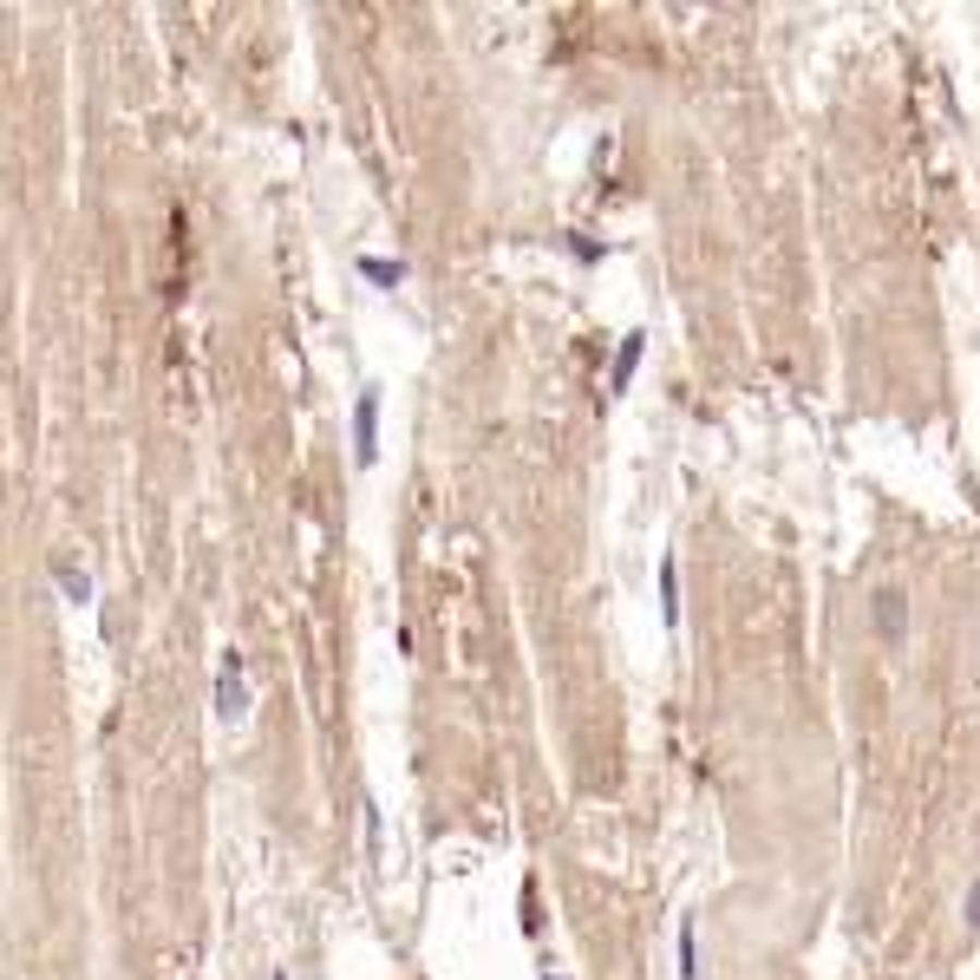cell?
<instances>
[{
    "label": "cell",
    "instance_id": "cell-1",
    "mask_svg": "<svg viewBox=\"0 0 980 980\" xmlns=\"http://www.w3.org/2000/svg\"><path fill=\"white\" fill-rule=\"evenodd\" d=\"M249 713V687H242V654L229 648L216 661V719H242Z\"/></svg>",
    "mask_w": 980,
    "mask_h": 980
},
{
    "label": "cell",
    "instance_id": "cell-2",
    "mask_svg": "<svg viewBox=\"0 0 980 980\" xmlns=\"http://www.w3.org/2000/svg\"><path fill=\"white\" fill-rule=\"evenodd\" d=\"M373 451H379V392L366 386V392H360V406H353V458H360V464H373Z\"/></svg>",
    "mask_w": 980,
    "mask_h": 980
},
{
    "label": "cell",
    "instance_id": "cell-3",
    "mask_svg": "<svg viewBox=\"0 0 980 980\" xmlns=\"http://www.w3.org/2000/svg\"><path fill=\"white\" fill-rule=\"evenodd\" d=\"M870 615H876V634H883V641H903V634H909V595H903V589H876Z\"/></svg>",
    "mask_w": 980,
    "mask_h": 980
},
{
    "label": "cell",
    "instance_id": "cell-4",
    "mask_svg": "<svg viewBox=\"0 0 980 980\" xmlns=\"http://www.w3.org/2000/svg\"><path fill=\"white\" fill-rule=\"evenodd\" d=\"M52 582H59V595H65V602H78V608L92 602V576H85V569H72L65 556H52Z\"/></svg>",
    "mask_w": 980,
    "mask_h": 980
},
{
    "label": "cell",
    "instance_id": "cell-5",
    "mask_svg": "<svg viewBox=\"0 0 980 980\" xmlns=\"http://www.w3.org/2000/svg\"><path fill=\"white\" fill-rule=\"evenodd\" d=\"M641 347H648L641 334H628V340H621V353H615V373H608V386H615V392H628V379H634V366H641Z\"/></svg>",
    "mask_w": 980,
    "mask_h": 980
},
{
    "label": "cell",
    "instance_id": "cell-6",
    "mask_svg": "<svg viewBox=\"0 0 980 980\" xmlns=\"http://www.w3.org/2000/svg\"><path fill=\"white\" fill-rule=\"evenodd\" d=\"M360 275L379 281V288H399V281H406V262H399V255H392V262H386V255H360Z\"/></svg>",
    "mask_w": 980,
    "mask_h": 980
},
{
    "label": "cell",
    "instance_id": "cell-7",
    "mask_svg": "<svg viewBox=\"0 0 980 980\" xmlns=\"http://www.w3.org/2000/svg\"><path fill=\"white\" fill-rule=\"evenodd\" d=\"M661 615L680 621V569H674V556L661 562Z\"/></svg>",
    "mask_w": 980,
    "mask_h": 980
},
{
    "label": "cell",
    "instance_id": "cell-8",
    "mask_svg": "<svg viewBox=\"0 0 980 980\" xmlns=\"http://www.w3.org/2000/svg\"><path fill=\"white\" fill-rule=\"evenodd\" d=\"M680 980H700V935H693V922H680Z\"/></svg>",
    "mask_w": 980,
    "mask_h": 980
},
{
    "label": "cell",
    "instance_id": "cell-9",
    "mask_svg": "<svg viewBox=\"0 0 980 980\" xmlns=\"http://www.w3.org/2000/svg\"><path fill=\"white\" fill-rule=\"evenodd\" d=\"M961 922H968V929L980 935V876L968 883V896H961Z\"/></svg>",
    "mask_w": 980,
    "mask_h": 980
},
{
    "label": "cell",
    "instance_id": "cell-10",
    "mask_svg": "<svg viewBox=\"0 0 980 980\" xmlns=\"http://www.w3.org/2000/svg\"><path fill=\"white\" fill-rule=\"evenodd\" d=\"M543 980H562V975H543Z\"/></svg>",
    "mask_w": 980,
    "mask_h": 980
}]
</instances>
